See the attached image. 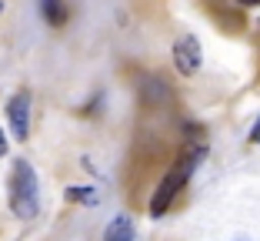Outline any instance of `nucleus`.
I'll list each match as a JSON object with an SVG mask.
<instances>
[{
    "mask_svg": "<svg viewBox=\"0 0 260 241\" xmlns=\"http://www.w3.org/2000/svg\"><path fill=\"white\" fill-rule=\"evenodd\" d=\"M67 195L74 198V201H87V204H90L93 198H97V195H93V191H90V188H70Z\"/></svg>",
    "mask_w": 260,
    "mask_h": 241,
    "instance_id": "0eeeda50",
    "label": "nucleus"
},
{
    "mask_svg": "<svg viewBox=\"0 0 260 241\" xmlns=\"http://www.w3.org/2000/svg\"><path fill=\"white\" fill-rule=\"evenodd\" d=\"M184 181H187V171H184V168H177V171H170L167 178L157 184V191H153V198H150V215H153V218L167 215V208L174 204L177 191L184 188Z\"/></svg>",
    "mask_w": 260,
    "mask_h": 241,
    "instance_id": "7ed1b4c3",
    "label": "nucleus"
},
{
    "mask_svg": "<svg viewBox=\"0 0 260 241\" xmlns=\"http://www.w3.org/2000/svg\"><path fill=\"white\" fill-rule=\"evenodd\" d=\"M7 117H10V131H14V138L27 141V134H30V94L17 91L7 101Z\"/></svg>",
    "mask_w": 260,
    "mask_h": 241,
    "instance_id": "20e7f679",
    "label": "nucleus"
},
{
    "mask_svg": "<svg viewBox=\"0 0 260 241\" xmlns=\"http://www.w3.org/2000/svg\"><path fill=\"white\" fill-rule=\"evenodd\" d=\"M7 154V134H4V127H0V157Z\"/></svg>",
    "mask_w": 260,
    "mask_h": 241,
    "instance_id": "1a4fd4ad",
    "label": "nucleus"
},
{
    "mask_svg": "<svg viewBox=\"0 0 260 241\" xmlns=\"http://www.w3.org/2000/svg\"><path fill=\"white\" fill-rule=\"evenodd\" d=\"M244 7H260V0H240Z\"/></svg>",
    "mask_w": 260,
    "mask_h": 241,
    "instance_id": "9d476101",
    "label": "nucleus"
},
{
    "mask_svg": "<svg viewBox=\"0 0 260 241\" xmlns=\"http://www.w3.org/2000/svg\"><path fill=\"white\" fill-rule=\"evenodd\" d=\"M204 64V50H200V40L193 34H184V37L174 44V67L177 74H184V77H193Z\"/></svg>",
    "mask_w": 260,
    "mask_h": 241,
    "instance_id": "f03ea898",
    "label": "nucleus"
},
{
    "mask_svg": "<svg viewBox=\"0 0 260 241\" xmlns=\"http://www.w3.org/2000/svg\"><path fill=\"white\" fill-rule=\"evenodd\" d=\"M250 141H253V144H260V117H257V124H253V131H250Z\"/></svg>",
    "mask_w": 260,
    "mask_h": 241,
    "instance_id": "6e6552de",
    "label": "nucleus"
},
{
    "mask_svg": "<svg viewBox=\"0 0 260 241\" xmlns=\"http://www.w3.org/2000/svg\"><path fill=\"white\" fill-rule=\"evenodd\" d=\"M44 17L50 27H63L67 23V7H63V0H44Z\"/></svg>",
    "mask_w": 260,
    "mask_h": 241,
    "instance_id": "423d86ee",
    "label": "nucleus"
},
{
    "mask_svg": "<svg viewBox=\"0 0 260 241\" xmlns=\"http://www.w3.org/2000/svg\"><path fill=\"white\" fill-rule=\"evenodd\" d=\"M10 208L20 218H34L40 211V191H37V171L27 161L14 164V178H10Z\"/></svg>",
    "mask_w": 260,
    "mask_h": 241,
    "instance_id": "f257e3e1",
    "label": "nucleus"
},
{
    "mask_svg": "<svg viewBox=\"0 0 260 241\" xmlns=\"http://www.w3.org/2000/svg\"><path fill=\"white\" fill-rule=\"evenodd\" d=\"M4 7H7V0H0V14H4Z\"/></svg>",
    "mask_w": 260,
    "mask_h": 241,
    "instance_id": "9b49d317",
    "label": "nucleus"
},
{
    "mask_svg": "<svg viewBox=\"0 0 260 241\" xmlns=\"http://www.w3.org/2000/svg\"><path fill=\"white\" fill-rule=\"evenodd\" d=\"M134 218L130 215H117L107 228H104V241H134Z\"/></svg>",
    "mask_w": 260,
    "mask_h": 241,
    "instance_id": "39448f33",
    "label": "nucleus"
}]
</instances>
